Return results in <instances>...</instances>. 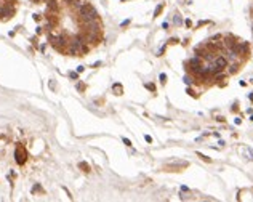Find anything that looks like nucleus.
<instances>
[{
	"mask_svg": "<svg viewBox=\"0 0 253 202\" xmlns=\"http://www.w3.org/2000/svg\"><path fill=\"white\" fill-rule=\"evenodd\" d=\"M99 29H101V26H99L98 19H96V21L83 22V31H85V32H93V34H99Z\"/></svg>",
	"mask_w": 253,
	"mask_h": 202,
	"instance_id": "nucleus-1",
	"label": "nucleus"
},
{
	"mask_svg": "<svg viewBox=\"0 0 253 202\" xmlns=\"http://www.w3.org/2000/svg\"><path fill=\"white\" fill-rule=\"evenodd\" d=\"M14 157H16V162H18L19 165H22V164L26 162V159H27L26 149L22 148V146H18V148H16V151H14Z\"/></svg>",
	"mask_w": 253,
	"mask_h": 202,
	"instance_id": "nucleus-2",
	"label": "nucleus"
},
{
	"mask_svg": "<svg viewBox=\"0 0 253 202\" xmlns=\"http://www.w3.org/2000/svg\"><path fill=\"white\" fill-rule=\"evenodd\" d=\"M237 43H239V42H237V39H235L234 36H231V34H229V36H226V39H224V42H223V45H224L227 50L235 48V47H237Z\"/></svg>",
	"mask_w": 253,
	"mask_h": 202,
	"instance_id": "nucleus-3",
	"label": "nucleus"
},
{
	"mask_svg": "<svg viewBox=\"0 0 253 202\" xmlns=\"http://www.w3.org/2000/svg\"><path fill=\"white\" fill-rule=\"evenodd\" d=\"M13 13H14V10L10 8V7H7V5H5V7H0V18H2V19L11 18Z\"/></svg>",
	"mask_w": 253,
	"mask_h": 202,
	"instance_id": "nucleus-4",
	"label": "nucleus"
},
{
	"mask_svg": "<svg viewBox=\"0 0 253 202\" xmlns=\"http://www.w3.org/2000/svg\"><path fill=\"white\" fill-rule=\"evenodd\" d=\"M235 50H237V53H239L240 56H245V55L248 53V43H247V42H239L237 47H235Z\"/></svg>",
	"mask_w": 253,
	"mask_h": 202,
	"instance_id": "nucleus-5",
	"label": "nucleus"
},
{
	"mask_svg": "<svg viewBox=\"0 0 253 202\" xmlns=\"http://www.w3.org/2000/svg\"><path fill=\"white\" fill-rule=\"evenodd\" d=\"M213 63L216 64V66H218V67H219V69L223 71L224 67H227V58H226V56H216Z\"/></svg>",
	"mask_w": 253,
	"mask_h": 202,
	"instance_id": "nucleus-6",
	"label": "nucleus"
},
{
	"mask_svg": "<svg viewBox=\"0 0 253 202\" xmlns=\"http://www.w3.org/2000/svg\"><path fill=\"white\" fill-rule=\"evenodd\" d=\"M200 64H202V58L200 56H192L186 63V66H200Z\"/></svg>",
	"mask_w": 253,
	"mask_h": 202,
	"instance_id": "nucleus-7",
	"label": "nucleus"
},
{
	"mask_svg": "<svg viewBox=\"0 0 253 202\" xmlns=\"http://www.w3.org/2000/svg\"><path fill=\"white\" fill-rule=\"evenodd\" d=\"M48 11L58 13V2L56 0H48Z\"/></svg>",
	"mask_w": 253,
	"mask_h": 202,
	"instance_id": "nucleus-8",
	"label": "nucleus"
},
{
	"mask_svg": "<svg viewBox=\"0 0 253 202\" xmlns=\"http://www.w3.org/2000/svg\"><path fill=\"white\" fill-rule=\"evenodd\" d=\"M112 90H114V93H116V95H122V93H124V88H122V85H120V84H114Z\"/></svg>",
	"mask_w": 253,
	"mask_h": 202,
	"instance_id": "nucleus-9",
	"label": "nucleus"
},
{
	"mask_svg": "<svg viewBox=\"0 0 253 202\" xmlns=\"http://www.w3.org/2000/svg\"><path fill=\"white\" fill-rule=\"evenodd\" d=\"M237 71H239V63H232L229 66V74H235Z\"/></svg>",
	"mask_w": 253,
	"mask_h": 202,
	"instance_id": "nucleus-10",
	"label": "nucleus"
},
{
	"mask_svg": "<svg viewBox=\"0 0 253 202\" xmlns=\"http://www.w3.org/2000/svg\"><path fill=\"white\" fill-rule=\"evenodd\" d=\"M79 167H80V168H82L83 172H87V173L90 172V165L87 164V162H80V164H79Z\"/></svg>",
	"mask_w": 253,
	"mask_h": 202,
	"instance_id": "nucleus-11",
	"label": "nucleus"
},
{
	"mask_svg": "<svg viewBox=\"0 0 253 202\" xmlns=\"http://www.w3.org/2000/svg\"><path fill=\"white\" fill-rule=\"evenodd\" d=\"M162 10H164V5H159L156 8V11H154V16H159V14L162 13Z\"/></svg>",
	"mask_w": 253,
	"mask_h": 202,
	"instance_id": "nucleus-12",
	"label": "nucleus"
},
{
	"mask_svg": "<svg viewBox=\"0 0 253 202\" xmlns=\"http://www.w3.org/2000/svg\"><path fill=\"white\" fill-rule=\"evenodd\" d=\"M223 37H221V34H216V36H213L212 37V42H216V40H221Z\"/></svg>",
	"mask_w": 253,
	"mask_h": 202,
	"instance_id": "nucleus-13",
	"label": "nucleus"
},
{
	"mask_svg": "<svg viewBox=\"0 0 253 202\" xmlns=\"http://www.w3.org/2000/svg\"><path fill=\"white\" fill-rule=\"evenodd\" d=\"M183 80H184V84H186V85H191L192 79H191V77H187V76H186V77H184V79H183Z\"/></svg>",
	"mask_w": 253,
	"mask_h": 202,
	"instance_id": "nucleus-14",
	"label": "nucleus"
},
{
	"mask_svg": "<svg viewBox=\"0 0 253 202\" xmlns=\"http://www.w3.org/2000/svg\"><path fill=\"white\" fill-rule=\"evenodd\" d=\"M146 88H147V90H151V91H156V87H154V84H147Z\"/></svg>",
	"mask_w": 253,
	"mask_h": 202,
	"instance_id": "nucleus-15",
	"label": "nucleus"
},
{
	"mask_svg": "<svg viewBox=\"0 0 253 202\" xmlns=\"http://www.w3.org/2000/svg\"><path fill=\"white\" fill-rule=\"evenodd\" d=\"M197 156L200 157V159H204V161H207V162H210V157H207V156H204V154H200V153H197Z\"/></svg>",
	"mask_w": 253,
	"mask_h": 202,
	"instance_id": "nucleus-16",
	"label": "nucleus"
},
{
	"mask_svg": "<svg viewBox=\"0 0 253 202\" xmlns=\"http://www.w3.org/2000/svg\"><path fill=\"white\" fill-rule=\"evenodd\" d=\"M160 82H162V84L167 82V76H165V74H160Z\"/></svg>",
	"mask_w": 253,
	"mask_h": 202,
	"instance_id": "nucleus-17",
	"label": "nucleus"
},
{
	"mask_svg": "<svg viewBox=\"0 0 253 202\" xmlns=\"http://www.w3.org/2000/svg\"><path fill=\"white\" fill-rule=\"evenodd\" d=\"M175 22H176V24H179V22H181V18H179V14H176V16H175Z\"/></svg>",
	"mask_w": 253,
	"mask_h": 202,
	"instance_id": "nucleus-18",
	"label": "nucleus"
},
{
	"mask_svg": "<svg viewBox=\"0 0 253 202\" xmlns=\"http://www.w3.org/2000/svg\"><path fill=\"white\" fill-rule=\"evenodd\" d=\"M124 143L127 144V146H131V141H130L128 138H124Z\"/></svg>",
	"mask_w": 253,
	"mask_h": 202,
	"instance_id": "nucleus-19",
	"label": "nucleus"
},
{
	"mask_svg": "<svg viewBox=\"0 0 253 202\" xmlns=\"http://www.w3.org/2000/svg\"><path fill=\"white\" fill-rule=\"evenodd\" d=\"M64 2H66V3H72V5H74L76 2H79V0H64Z\"/></svg>",
	"mask_w": 253,
	"mask_h": 202,
	"instance_id": "nucleus-20",
	"label": "nucleus"
},
{
	"mask_svg": "<svg viewBox=\"0 0 253 202\" xmlns=\"http://www.w3.org/2000/svg\"><path fill=\"white\" fill-rule=\"evenodd\" d=\"M186 26H187V27L192 26V21H191V19H186Z\"/></svg>",
	"mask_w": 253,
	"mask_h": 202,
	"instance_id": "nucleus-21",
	"label": "nucleus"
},
{
	"mask_svg": "<svg viewBox=\"0 0 253 202\" xmlns=\"http://www.w3.org/2000/svg\"><path fill=\"white\" fill-rule=\"evenodd\" d=\"M144 138H146V141H147V143H151V141H152V138H151V136H149V135H146Z\"/></svg>",
	"mask_w": 253,
	"mask_h": 202,
	"instance_id": "nucleus-22",
	"label": "nucleus"
},
{
	"mask_svg": "<svg viewBox=\"0 0 253 202\" xmlns=\"http://www.w3.org/2000/svg\"><path fill=\"white\" fill-rule=\"evenodd\" d=\"M187 93L191 95V96H195V93H194V91H192V90H191V88H187Z\"/></svg>",
	"mask_w": 253,
	"mask_h": 202,
	"instance_id": "nucleus-23",
	"label": "nucleus"
}]
</instances>
